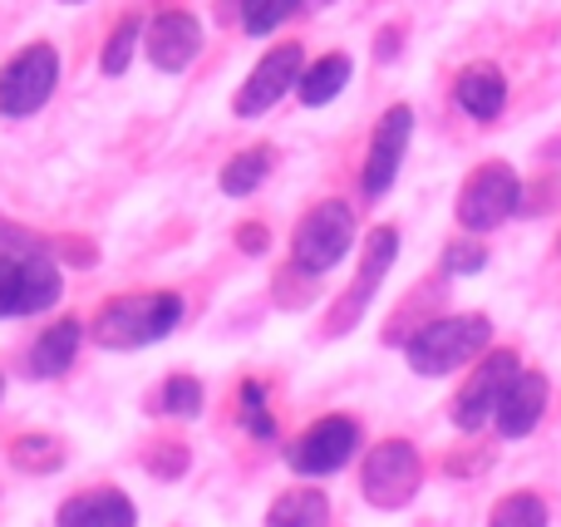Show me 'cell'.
<instances>
[{"mask_svg":"<svg viewBox=\"0 0 561 527\" xmlns=\"http://www.w3.org/2000/svg\"><path fill=\"white\" fill-rule=\"evenodd\" d=\"M183 321V296L178 291H134L108 301L94 316V341L104 351H144L178 331Z\"/></svg>","mask_w":561,"mask_h":527,"instance_id":"6da1fadb","label":"cell"},{"mask_svg":"<svg viewBox=\"0 0 561 527\" xmlns=\"http://www.w3.org/2000/svg\"><path fill=\"white\" fill-rule=\"evenodd\" d=\"M488 341H493L488 316H444V321H428L419 335H409L404 355L414 375H448L488 355Z\"/></svg>","mask_w":561,"mask_h":527,"instance_id":"7a4b0ae2","label":"cell"},{"mask_svg":"<svg viewBox=\"0 0 561 527\" xmlns=\"http://www.w3.org/2000/svg\"><path fill=\"white\" fill-rule=\"evenodd\" d=\"M59 296H65V276L45 256V247H35V252H0V321H10V316H45L55 311Z\"/></svg>","mask_w":561,"mask_h":527,"instance_id":"3957f363","label":"cell"},{"mask_svg":"<svg viewBox=\"0 0 561 527\" xmlns=\"http://www.w3.org/2000/svg\"><path fill=\"white\" fill-rule=\"evenodd\" d=\"M350 242H355V213H350V203L330 197V203H316L296 222L290 256H296V266L306 276H320V272H330V266L345 262Z\"/></svg>","mask_w":561,"mask_h":527,"instance_id":"277c9868","label":"cell"},{"mask_svg":"<svg viewBox=\"0 0 561 527\" xmlns=\"http://www.w3.org/2000/svg\"><path fill=\"white\" fill-rule=\"evenodd\" d=\"M59 84V55L49 45H25L15 59L0 69V114L5 118H30L49 104Z\"/></svg>","mask_w":561,"mask_h":527,"instance_id":"5b68a950","label":"cell"},{"mask_svg":"<svg viewBox=\"0 0 561 527\" xmlns=\"http://www.w3.org/2000/svg\"><path fill=\"white\" fill-rule=\"evenodd\" d=\"M517 203H523V183H517L513 168L483 163L468 173L463 193H458V222L468 232H493V227H503L517 213Z\"/></svg>","mask_w":561,"mask_h":527,"instance_id":"8992f818","label":"cell"},{"mask_svg":"<svg viewBox=\"0 0 561 527\" xmlns=\"http://www.w3.org/2000/svg\"><path fill=\"white\" fill-rule=\"evenodd\" d=\"M419 483H424V463H419L414 444H404V439L375 444L365 469H359V489H365V499L375 508H404L419 493Z\"/></svg>","mask_w":561,"mask_h":527,"instance_id":"52a82bcc","label":"cell"},{"mask_svg":"<svg viewBox=\"0 0 561 527\" xmlns=\"http://www.w3.org/2000/svg\"><path fill=\"white\" fill-rule=\"evenodd\" d=\"M359 449V424L350 414H325L316 420L296 444H290V469L300 479H325V473H340Z\"/></svg>","mask_w":561,"mask_h":527,"instance_id":"ba28073f","label":"cell"},{"mask_svg":"<svg viewBox=\"0 0 561 527\" xmlns=\"http://www.w3.org/2000/svg\"><path fill=\"white\" fill-rule=\"evenodd\" d=\"M517 375H523V365H517L513 351H488L483 360H478V370L468 375V385L458 390V400H454L458 429H483V424L497 414V404H503L507 385H513Z\"/></svg>","mask_w":561,"mask_h":527,"instance_id":"9c48e42d","label":"cell"},{"mask_svg":"<svg viewBox=\"0 0 561 527\" xmlns=\"http://www.w3.org/2000/svg\"><path fill=\"white\" fill-rule=\"evenodd\" d=\"M300 75H306V49H300V45H276V49H266L262 65L247 75L242 94H237V114H242V118L266 114V108L280 104V99H286L290 89L300 84Z\"/></svg>","mask_w":561,"mask_h":527,"instance_id":"30bf717a","label":"cell"},{"mask_svg":"<svg viewBox=\"0 0 561 527\" xmlns=\"http://www.w3.org/2000/svg\"><path fill=\"white\" fill-rule=\"evenodd\" d=\"M409 138H414V108L394 104L385 118H379L375 138H369V158H365V173H359V187L365 197H385L399 177V163L409 153Z\"/></svg>","mask_w":561,"mask_h":527,"instance_id":"8fae6325","label":"cell"},{"mask_svg":"<svg viewBox=\"0 0 561 527\" xmlns=\"http://www.w3.org/2000/svg\"><path fill=\"white\" fill-rule=\"evenodd\" d=\"M144 49H148V59H153V69L178 75V69H187L197 59V49H203V25H197L187 10H163V15L144 30Z\"/></svg>","mask_w":561,"mask_h":527,"instance_id":"7c38bea8","label":"cell"},{"mask_svg":"<svg viewBox=\"0 0 561 527\" xmlns=\"http://www.w3.org/2000/svg\"><path fill=\"white\" fill-rule=\"evenodd\" d=\"M394 256H399V232H394V227H375V232H369V242H365V262H359L355 291H345V301H340V311H335V331L355 325V316L365 311V301L379 291V282L389 276Z\"/></svg>","mask_w":561,"mask_h":527,"instance_id":"4fadbf2b","label":"cell"},{"mask_svg":"<svg viewBox=\"0 0 561 527\" xmlns=\"http://www.w3.org/2000/svg\"><path fill=\"white\" fill-rule=\"evenodd\" d=\"M55 527H138V508L124 489H89L59 503Z\"/></svg>","mask_w":561,"mask_h":527,"instance_id":"5bb4252c","label":"cell"},{"mask_svg":"<svg viewBox=\"0 0 561 527\" xmlns=\"http://www.w3.org/2000/svg\"><path fill=\"white\" fill-rule=\"evenodd\" d=\"M542 414H547V380L537 370H523L513 385H507V394H503V404H497L493 424H497V434H503V439H527V434L542 424Z\"/></svg>","mask_w":561,"mask_h":527,"instance_id":"9a60e30c","label":"cell"},{"mask_svg":"<svg viewBox=\"0 0 561 527\" xmlns=\"http://www.w3.org/2000/svg\"><path fill=\"white\" fill-rule=\"evenodd\" d=\"M454 99L458 108H463L468 118H478V124H493L497 114L507 108V79L497 65H468L463 75L454 79Z\"/></svg>","mask_w":561,"mask_h":527,"instance_id":"2e32d148","label":"cell"},{"mask_svg":"<svg viewBox=\"0 0 561 527\" xmlns=\"http://www.w3.org/2000/svg\"><path fill=\"white\" fill-rule=\"evenodd\" d=\"M79 341H84V325L69 316V321H55V325H45L39 331V341L30 345V360H25V370L35 375V380H59V375L75 365V355H79Z\"/></svg>","mask_w":561,"mask_h":527,"instance_id":"e0dca14e","label":"cell"},{"mask_svg":"<svg viewBox=\"0 0 561 527\" xmlns=\"http://www.w3.org/2000/svg\"><path fill=\"white\" fill-rule=\"evenodd\" d=\"M330 523V499L320 489H286L266 508V527H325Z\"/></svg>","mask_w":561,"mask_h":527,"instance_id":"ac0fdd59","label":"cell"},{"mask_svg":"<svg viewBox=\"0 0 561 527\" xmlns=\"http://www.w3.org/2000/svg\"><path fill=\"white\" fill-rule=\"evenodd\" d=\"M350 55H325V59H316V65L300 75V84H296V94H300V104H310V108H320V104H330V99L340 94V89L350 84Z\"/></svg>","mask_w":561,"mask_h":527,"instance_id":"d6986e66","label":"cell"},{"mask_svg":"<svg viewBox=\"0 0 561 527\" xmlns=\"http://www.w3.org/2000/svg\"><path fill=\"white\" fill-rule=\"evenodd\" d=\"M272 163H276L272 148H247V153H237L232 163L222 168V177H217V183H222L227 197H247V193H256V187H262V177L272 173Z\"/></svg>","mask_w":561,"mask_h":527,"instance_id":"ffe728a7","label":"cell"},{"mask_svg":"<svg viewBox=\"0 0 561 527\" xmlns=\"http://www.w3.org/2000/svg\"><path fill=\"white\" fill-rule=\"evenodd\" d=\"M10 459L25 473H55L59 463H65V444H59L55 434H25V439L10 444Z\"/></svg>","mask_w":561,"mask_h":527,"instance_id":"44dd1931","label":"cell"},{"mask_svg":"<svg viewBox=\"0 0 561 527\" xmlns=\"http://www.w3.org/2000/svg\"><path fill=\"white\" fill-rule=\"evenodd\" d=\"M158 410L173 414V420H197V414H203V380H193V375H168L163 390H158Z\"/></svg>","mask_w":561,"mask_h":527,"instance_id":"7402d4cb","label":"cell"},{"mask_svg":"<svg viewBox=\"0 0 561 527\" xmlns=\"http://www.w3.org/2000/svg\"><path fill=\"white\" fill-rule=\"evenodd\" d=\"M488 527H547V503L537 493H507L493 508Z\"/></svg>","mask_w":561,"mask_h":527,"instance_id":"603a6c76","label":"cell"},{"mask_svg":"<svg viewBox=\"0 0 561 527\" xmlns=\"http://www.w3.org/2000/svg\"><path fill=\"white\" fill-rule=\"evenodd\" d=\"M300 10V0H242V30L247 35H272Z\"/></svg>","mask_w":561,"mask_h":527,"instance_id":"cb8c5ba5","label":"cell"},{"mask_svg":"<svg viewBox=\"0 0 561 527\" xmlns=\"http://www.w3.org/2000/svg\"><path fill=\"white\" fill-rule=\"evenodd\" d=\"M138 39H144V20H138V15H124V20H118V30L108 35L99 69H104V75H124V69H128V55H134Z\"/></svg>","mask_w":561,"mask_h":527,"instance_id":"d4e9b609","label":"cell"},{"mask_svg":"<svg viewBox=\"0 0 561 527\" xmlns=\"http://www.w3.org/2000/svg\"><path fill=\"white\" fill-rule=\"evenodd\" d=\"M242 424L256 434V439H276V420H272V410H266L262 380H247L242 385Z\"/></svg>","mask_w":561,"mask_h":527,"instance_id":"484cf974","label":"cell"},{"mask_svg":"<svg viewBox=\"0 0 561 527\" xmlns=\"http://www.w3.org/2000/svg\"><path fill=\"white\" fill-rule=\"evenodd\" d=\"M483 262H488V252H483V247H478V242H454V247H448V252H444V266H448V272H454V276L483 272Z\"/></svg>","mask_w":561,"mask_h":527,"instance_id":"4316f807","label":"cell"},{"mask_svg":"<svg viewBox=\"0 0 561 527\" xmlns=\"http://www.w3.org/2000/svg\"><path fill=\"white\" fill-rule=\"evenodd\" d=\"M148 469H153V473H163V479H178V473L187 469V459H183V449H178V444H168V449L148 454Z\"/></svg>","mask_w":561,"mask_h":527,"instance_id":"83f0119b","label":"cell"},{"mask_svg":"<svg viewBox=\"0 0 561 527\" xmlns=\"http://www.w3.org/2000/svg\"><path fill=\"white\" fill-rule=\"evenodd\" d=\"M237 242H242V252H262V247H266V227L247 222L242 232H237Z\"/></svg>","mask_w":561,"mask_h":527,"instance_id":"f1b7e54d","label":"cell"},{"mask_svg":"<svg viewBox=\"0 0 561 527\" xmlns=\"http://www.w3.org/2000/svg\"><path fill=\"white\" fill-rule=\"evenodd\" d=\"M0 400H5V370H0Z\"/></svg>","mask_w":561,"mask_h":527,"instance_id":"f546056e","label":"cell"},{"mask_svg":"<svg viewBox=\"0 0 561 527\" xmlns=\"http://www.w3.org/2000/svg\"><path fill=\"white\" fill-rule=\"evenodd\" d=\"M65 5H84V0H65Z\"/></svg>","mask_w":561,"mask_h":527,"instance_id":"4dcf8cb0","label":"cell"}]
</instances>
